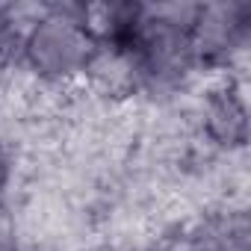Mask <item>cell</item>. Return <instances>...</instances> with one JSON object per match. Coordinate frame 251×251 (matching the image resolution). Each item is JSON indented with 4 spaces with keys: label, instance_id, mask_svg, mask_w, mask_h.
Wrapping results in <instances>:
<instances>
[{
    "label": "cell",
    "instance_id": "cell-8",
    "mask_svg": "<svg viewBox=\"0 0 251 251\" xmlns=\"http://www.w3.org/2000/svg\"><path fill=\"white\" fill-rule=\"evenodd\" d=\"M0 251H12V248H9V245H3V242H0Z\"/></svg>",
    "mask_w": 251,
    "mask_h": 251
},
{
    "label": "cell",
    "instance_id": "cell-1",
    "mask_svg": "<svg viewBox=\"0 0 251 251\" xmlns=\"http://www.w3.org/2000/svg\"><path fill=\"white\" fill-rule=\"evenodd\" d=\"M100 48L89 21V12L74 3L48 6L30 27H24L21 62L30 65L42 80L65 83L98 62Z\"/></svg>",
    "mask_w": 251,
    "mask_h": 251
},
{
    "label": "cell",
    "instance_id": "cell-5",
    "mask_svg": "<svg viewBox=\"0 0 251 251\" xmlns=\"http://www.w3.org/2000/svg\"><path fill=\"white\" fill-rule=\"evenodd\" d=\"M189 251H251V225L242 210H216L189 230Z\"/></svg>",
    "mask_w": 251,
    "mask_h": 251
},
{
    "label": "cell",
    "instance_id": "cell-7",
    "mask_svg": "<svg viewBox=\"0 0 251 251\" xmlns=\"http://www.w3.org/2000/svg\"><path fill=\"white\" fill-rule=\"evenodd\" d=\"M9 183H12V157H9L6 145L0 142V201L6 198V192H9Z\"/></svg>",
    "mask_w": 251,
    "mask_h": 251
},
{
    "label": "cell",
    "instance_id": "cell-3",
    "mask_svg": "<svg viewBox=\"0 0 251 251\" xmlns=\"http://www.w3.org/2000/svg\"><path fill=\"white\" fill-rule=\"evenodd\" d=\"M251 36V6L248 3H204L192 6L189 15V45L195 68H227L233 56L245 48Z\"/></svg>",
    "mask_w": 251,
    "mask_h": 251
},
{
    "label": "cell",
    "instance_id": "cell-4",
    "mask_svg": "<svg viewBox=\"0 0 251 251\" xmlns=\"http://www.w3.org/2000/svg\"><path fill=\"white\" fill-rule=\"evenodd\" d=\"M204 133L225 151H239L248 142V103L239 86L225 83L204 100Z\"/></svg>",
    "mask_w": 251,
    "mask_h": 251
},
{
    "label": "cell",
    "instance_id": "cell-2",
    "mask_svg": "<svg viewBox=\"0 0 251 251\" xmlns=\"http://www.w3.org/2000/svg\"><path fill=\"white\" fill-rule=\"evenodd\" d=\"M189 9L169 6H145L139 30L121 56L133 80L151 92H169L180 86L192 71V45H189Z\"/></svg>",
    "mask_w": 251,
    "mask_h": 251
},
{
    "label": "cell",
    "instance_id": "cell-6",
    "mask_svg": "<svg viewBox=\"0 0 251 251\" xmlns=\"http://www.w3.org/2000/svg\"><path fill=\"white\" fill-rule=\"evenodd\" d=\"M24 50V27L12 15V9L0 6V74L15 68Z\"/></svg>",
    "mask_w": 251,
    "mask_h": 251
}]
</instances>
